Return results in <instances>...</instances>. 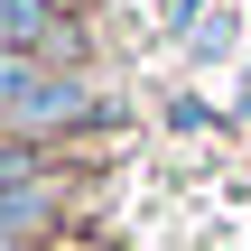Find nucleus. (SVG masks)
Masks as SVG:
<instances>
[{
	"label": "nucleus",
	"mask_w": 251,
	"mask_h": 251,
	"mask_svg": "<svg viewBox=\"0 0 251 251\" xmlns=\"http://www.w3.org/2000/svg\"><path fill=\"white\" fill-rule=\"evenodd\" d=\"M75 121H93V93H84V75L47 65V75H37V93L9 112V140H37V130H75Z\"/></svg>",
	"instance_id": "1"
},
{
	"label": "nucleus",
	"mask_w": 251,
	"mask_h": 251,
	"mask_svg": "<svg viewBox=\"0 0 251 251\" xmlns=\"http://www.w3.org/2000/svg\"><path fill=\"white\" fill-rule=\"evenodd\" d=\"M56 205H65V177H47V168H37V177H9V186H0V242L37 233Z\"/></svg>",
	"instance_id": "2"
},
{
	"label": "nucleus",
	"mask_w": 251,
	"mask_h": 251,
	"mask_svg": "<svg viewBox=\"0 0 251 251\" xmlns=\"http://www.w3.org/2000/svg\"><path fill=\"white\" fill-rule=\"evenodd\" d=\"M56 37V9L47 0H0V56H37Z\"/></svg>",
	"instance_id": "3"
},
{
	"label": "nucleus",
	"mask_w": 251,
	"mask_h": 251,
	"mask_svg": "<svg viewBox=\"0 0 251 251\" xmlns=\"http://www.w3.org/2000/svg\"><path fill=\"white\" fill-rule=\"evenodd\" d=\"M37 75H47L37 56H0V121H9V112H19V102L37 93Z\"/></svg>",
	"instance_id": "4"
},
{
	"label": "nucleus",
	"mask_w": 251,
	"mask_h": 251,
	"mask_svg": "<svg viewBox=\"0 0 251 251\" xmlns=\"http://www.w3.org/2000/svg\"><path fill=\"white\" fill-rule=\"evenodd\" d=\"M0 251H19V242H0Z\"/></svg>",
	"instance_id": "5"
}]
</instances>
